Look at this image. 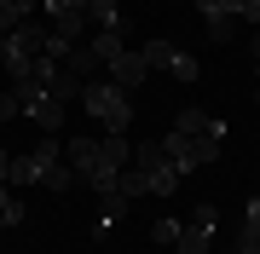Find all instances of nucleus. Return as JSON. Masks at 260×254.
<instances>
[{"mask_svg":"<svg viewBox=\"0 0 260 254\" xmlns=\"http://www.w3.org/2000/svg\"><path fill=\"white\" fill-rule=\"evenodd\" d=\"M64 162L93 191H116L121 168L133 162V139H127V133H104V139H87V133H81V139H64Z\"/></svg>","mask_w":260,"mask_h":254,"instance_id":"1","label":"nucleus"},{"mask_svg":"<svg viewBox=\"0 0 260 254\" xmlns=\"http://www.w3.org/2000/svg\"><path fill=\"white\" fill-rule=\"evenodd\" d=\"M81 110L93 116L104 133H127L133 127V93L116 87V81H87L81 87Z\"/></svg>","mask_w":260,"mask_h":254,"instance_id":"2","label":"nucleus"},{"mask_svg":"<svg viewBox=\"0 0 260 254\" xmlns=\"http://www.w3.org/2000/svg\"><path fill=\"white\" fill-rule=\"evenodd\" d=\"M162 156L174 162V173H197V168H208V162H220L225 156V139L220 133H168L162 139Z\"/></svg>","mask_w":260,"mask_h":254,"instance_id":"3","label":"nucleus"},{"mask_svg":"<svg viewBox=\"0 0 260 254\" xmlns=\"http://www.w3.org/2000/svg\"><path fill=\"white\" fill-rule=\"evenodd\" d=\"M12 98H18V110H23L35 127H47V133H52V127H64V104H58L41 81H12Z\"/></svg>","mask_w":260,"mask_h":254,"instance_id":"4","label":"nucleus"},{"mask_svg":"<svg viewBox=\"0 0 260 254\" xmlns=\"http://www.w3.org/2000/svg\"><path fill=\"white\" fill-rule=\"evenodd\" d=\"M214 231H220V208L214 202H203V208H191V220L179 226V254H208L214 248Z\"/></svg>","mask_w":260,"mask_h":254,"instance_id":"5","label":"nucleus"},{"mask_svg":"<svg viewBox=\"0 0 260 254\" xmlns=\"http://www.w3.org/2000/svg\"><path fill=\"white\" fill-rule=\"evenodd\" d=\"M47 23H52V35H64V41H81L87 35V12L58 6V0H47Z\"/></svg>","mask_w":260,"mask_h":254,"instance_id":"6","label":"nucleus"},{"mask_svg":"<svg viewBox=\"0 0 260 254\" xmlns=\"http://www.w3.org/2000/svg\"><path fill=\"white\" fill-rule=\"evenodd\" d=\"M104 69H110V81H116V87H127V93H133V87H139V81L150 76L139 52H121V58H110V64H104Z\"/></svg>","mask_w":260,"mask_h":254,"instance_id":"7","label":"nucleus"},{"mask_svg":"<svg viewBox=\"0 0 260 254\" xmlns=\"http://www.w3.org/2000/svg\"><path fill=\"white\" fill-rule=\"evenodd\" d=\"M58 64H64V69H70V76H81V81H93V76H99V69H104V64H99V58H93V47H87V41H70V52H64V58H58Z\"/></svg>","mask_w":260,"mask_h":254,"instance_id":"8","label":"nucleus"},{"mask_svg":"<svg viewBox=\"0 0 260 254\" xmlns=\"http://www.w3.org/2000/svg\"><path fill=\"white\" fill-rule=\"evenodd\" d=\"M179 133H220L225 139V122H214L208 110H197V104H185V110H179V122H174Z\"/></svg>","mask_w":260,"mask_h":254,"instance_id":"9","label":"nucleus"},{"mask_svg":"<svg viewBox=\"0 0 260 254\" xmlns=\"http://www.w3.org/2000/svg\"><path fill=\"white\" fill-rule=\"evenodd\" d=\"M29 18H35V0H0V41H6L18 23H29Z\"/></svg>","mask_w":260,"mask_h":254,"instance_id":"10","label":"nucleus"},{"mask_svg":"<svg viewBox=\"0 0 260 254\" xmlns=\"http://www.w3.org/2000/svg\"><path fill=\"white\" fill-rule=\"evenodd\" d=\"M237 254H260V197L249 202V214H243V231H237Z\"/></svg>","mask_w":260,"mask_h":254,"instance_id":"11","label":"nucleus"},{"mask_svg":"<svg viewBox=\"0 0 260 254\" xmlns=\"http://www.w3.org/2000/svg\"><path fill=\"white\" fill-rule=\"evenodd\" d=\"M87 47H93V58H99V64H110V58H121V52H127V41H121V29H99Z\"/></svg>","mask_w":260,"mask_h":254,"instance_id":"12","label":"nucleus"},{"mask_svg":"<svg viewBox=\"0 0 260 254\" xmlns=\"http://www.w3.org/2000/svg\"><path fill=\"white\" fill-rule=\"evenodd\" d=\"M121 214H127V197H121V185H116V191H99V231H110Z\"/></svg>","mask_w":260,"mask_h":254,"instance_id":"13","label":"nucleus"},{"mask_svg":"<svg viewBox=\"0 0 260 254\" xmlns=\"http://www.w3.org/2000/svg\"><path fill=\"white\" fill-rule=\"evenodd\" d=\"M81 87H87L81 76H70V69H64V64H58V76L47 81V93H52L58 104H70V98H81Z\"/></svg>","mask_w":260,"mask_h":254,"instance_id":"14","label":"nucleus"},{"mask_svg":"<svg viewBox=\"0 0 260 254\" xmlns=\"http://www.w3.org/2000/svg\"><path fill=\"white\" fill-rule=\"evenodd\" d=\"M6 185H41V168H35V156H12V168H6Z\"/></svg>","mask_w":260,"mask_h":254,"instance_id":"15","label":"nucleus"},{"mask_svg":"<svg viewBox=\"0 0 260 254\" xmlns=\"http://www.w3.org/2000/svg\"><path fill=\"white\" fill-rule=\"evenodd\" d=\"M174 52H179L174 41H162V35H156V41H145V52H139V58H145V69H168V64H174Z\"/></svg>","mask_w":260,"mask_h":254,"instance_id":"16","label":"nucleus"},{"mask_svg":"<svg viewBox=\"0 0 260 254\" xmlns=\"http://www.w3.org/2000/svg\"><path fill=\"white\" fill-rule=\"evenodd\" d=\"M0 226H23V202H18V191L0 179Z\"/></svg>","mask_w":260,"mask_h":254,"instance_id":"17","label":"nucleus"},{"mask_svg":"<svg viewBox=\"0 0 260 254\" xmlns=\"http://www.w3.org/2000/svg\"><path fill=\"white\" fill-rule=\"evenodd\" d=\"M29 156H35V168H41V173H47V168H52V162H64V144H58V139H52V133H47V139H41V144H35V151H29Z\"/></svg>","mask_w":260,"mask_h":254,"instance_id":"18","label":"nucleus"},{"mask_svg":"<svg viewBox=\"0 0 260 254\" xmlns=\"http://www.w3.org/2000/svg\"><path fill=\"white\" fill-rule=\"evenodd\" d=\"M203 29H208V41H220V47H225V41H232V29H237V18H225V12H208Z\"/></svg>","mask_w":260,"mask_h":254,"instance_id":"19","label":"nucleus"},{"mask_svg":"<svg viewBox=\"0 0 260 254\" xmlns=\"http://www.w3.org/2000/svg\"><path fill=\"white\" fill-rule=\"evenodd\" d=\"M168 76H174V81H197V76H203V64H197L191 52H174V64H168Z\"/></svg>","mask_w":260,"mask_h":254,"instance_id":"20","label":"nucleus"},{"mask_svg":"<svg viewBox=\"0 0 260 254\" xmlns=\"http://www.w3.org/2000/svg\"><path fill=\"white\" fill-rule=\"evenodd\" d=\"M150 243H156V248H174V243H179V220H174V214L156 220V226H150Z\"/></svg>","mask_w":260,"mask_h":254,"instance_id":"21","label":"nucleus"},{"mask_svg":"<svg viewBox=\"0 0 260 254\" xmlns=\"http://www.w3.org/2000/svg\"><path fill=\"white\" fill-rule=\"evenodd\" d=\"M70 179H75V168H70V162H52V168L41 173V185H47V191H70Z\"/></svg>","mask_w":260,"mask_h":254,"instance_id":"22","label":"nucleus"},{"mask_svg":"<svg viewBox=\"0 0 260 254\" xmlns=\"http://www.w3.org/2000/svg\"><path fill=\"white\" fill-rule=\"evenodd\" d=\"M87 23H99V29H116V0H93V6H87Z\"/></svg>","mask_w":260,"mask_h":254,"instance_id":"23","label":"nucleus"},{"mask_svg":"<svg viewBox=\"0 0 260 254\" xmlns=\"http://www.w3.org/2000/svg\"><path fill=\"white\" fill-rule=\"evenodd\" d=\"M12 116H18V98H12V93H0V122H12Z\"/></svg>","mask_w":260,"mask_h":254,"instance_id":"24","label":"nucleus"},{"mask_svg":"<svg viewBox=\"0 0 260 254\" xmlns=\"http://www.w3.org/2000/svg\"><path fill=\"white\" fill-rule=\"evenodd\" d=\"M58 6H75V12H87V6H93V0H58Z\"/></svg>","mask_w":260,"mask_h":254,"instance_id":"25","label":"nucleus"},{"mask_svg":"<svg viewBox=\"0 0 260 254\" xmlns=\"http://www.w3.org/2000/svg\"><path fill=\"white\" fill-rule=\"evenodd\" d=\"M6 168H12V156H6V151H0V179H6Z\"/></svg>","mask_w":260,"mask_h":254,"instance_id":"26","label":"nucleus"},{"mask_svg":"<svg viewBox=\"0 0 260 254\" xmlns=\"http://www.w3.org/2000/svg\"><path fill=\"white\" fill-rule=\"evenodd\" d=\"M254 52H260V29H254Z\"/></svg>","mask_w":260,"mask_h":254,"instance_id":"27","label":"nucleus"},{"mask_svg":"<svg viewBox=\"0 0 260 254\" xmlns=\"http://www.w3.org/2000/svg\"><path fill=\"white\" fill-rule=\"evenodd\" d=\"M254 76H260V52H254Z\"/></svg>","mask_w":260,"mask_h":254,"instance_id":"28","label":"nucleus"},{"mask_svg":"<svg viewBox=\"0 0 260 254\" xmlns=\"http://www.w3.org/2000/svg\"><path fill=\"white\" fill-rule=\"evenodd\" d=\"M254 104H260V87H254Z\"/></svg>","mask_w":260,"mask_h":254,"instance_id":"29","label":"nucleus"}]
</instances>
